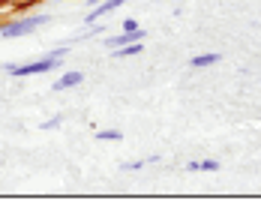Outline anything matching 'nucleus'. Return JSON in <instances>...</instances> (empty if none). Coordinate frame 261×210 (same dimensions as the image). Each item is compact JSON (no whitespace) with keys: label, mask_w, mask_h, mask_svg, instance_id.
I'll return each mask as SVG.
<instances>
[{"label":"nucleus","mask_w":261,"mask_h":210,"mask_svg":"<svg viewBox=\"0 0 261 210\" xmlns=\"http://www.w3.org/2000/svg\"><path fill=\"white\" fill-rule=\"evenodd\" d=\"M135 27H141L138 24V18H126V21L120 24V30H135Z\"/></svg>","instance_id":"nucleus-13"},{"label":"nucleus","mask_w":261,"mask_h":210,"mask_svg":"<svg viewBox=\"0 0 261 210\" xmlns=\"http://www.w3.org/2000/svg\"><path fill=\"white\" fill-rule=\"evenodd\" d=\"M123 3H126V0H102V3H96V6H93V9L87 12L84 24H87V27H93L96 21H99V18H105V15H108V12H114V9H120Z\"/></svg>","instance_id":"nucleus-3"},{"label":"nucleus","mask_w":261,"mask_h":210,"mask_svg":"<svg viewBox=\"0 0 261 210\" xmlns=\"http://www.w3.org/2000/svg\"><path fill=\"white\" fill-rule=\"evenodd\" d=\"M60 123H63V117H51V120H45V123H42V129H57Z\"/></svg>","instance_id":"nucleus-12"},{"label":"nucleus","mask_w":261,"mask_h":210,"mask_svg":"<svg viewBox=\"0 0 261 210\" xmlns=\"http://www.w3.org/2000/svg\"><path fill=\"white\" fill-rule=\"evenodd\" d=\"M69 48H72V42H63V45H57V48H51L48 54H51V57H63V54L69 51Z\"/></svg>","instance_id":"nucleus-11"},{"label":"nucleus","mask_w":261,"mask_h":210,"mask_svg":"<svg viewBox=\"0 0 261 210\" xmlns=\"http://www.w3.org/2000/svg\"><path fill=\"white\" fill-rule=\"evenodd\" d=\"M87 3H90V6H96V3H102V0H87Z\"/></svg>","instance_id":"nucleus-14"},{"label":"nucleus","mask_w":261,"mask_h":210,"mask_svg":"<svg viewBox=\"0 0 261 210\" xmlns=\"http://www.w3.org/2000/svg\"><path fill=\"white\" fill-rule=\"evenodd\" d=\"M60 63H63V57L45 54V57H39V60H33V63H6L3 69H6L12 78H30V75H42V72L60 69Z\"/></svg>","instance_id":"nucleus-1"},{"label":"nucleus","mask_w":261,"mask_h":210,"mask_svg":"<svg viewBox=\"0 0 261 210\" xmlns=\"http://www.w3.org/2000/svg\"><path fill=\"white\" fill-rule=\"evenodd\" d=\"M219 60H222L219 54L210 51V54H198V57H192V60H189V66H192V69H207V66H216Z\"/></svg>","instance_id":"nucleus-7"},{"label":"nucleus","mask_w":261,"mask_h":210,"mask_svg":"<svg viewBox=\"0 0 261 210\" xmlns=\"http://www.w3.org/2000/svg\"><path fill=\"white\" fill-rule=\"evenodd\" d=\"M141 39H144V27H135V30H120V36H108L105 45L120 48V45H129V42H141Z\"/></svg>","instance_id":"nucleus-4"},{"label":"nucleus","mask_w":261,"mask_h":210,"mask_svg":"<svg viewBox=\"0 0 261 210\" xmlns=\"http://www.w3.org/2000/svg\"><path fill=\"white\" fill-rule=\"evenodd\" d=\"M198 171H219V162L216 159H201L198 162Z\"/></svg>","instance_id":"nucleus-10"},{"label":"nucleus","mask_w":261,"mask_h":210,"mask_svg":"<svg viewBox=\"0 0 261 210\" xmlns=\"http://www.w3.org/2000/svg\"><path fill=\"white\" fill-rule=\"evenodd\" d=\"M96 141H120V132L117 129H99L96 132Z\"/></svg>","instance_id":"nucleus-9"},{"label":"nucleus","mask_w":261,"mask_h":210,"mask_svg":"<svg viewBox=\"0 0 261 210\" xmlns=\"http://www.w3.org/2000/svg\"><path fill=\"white\" fill-rule=\"evenodd\" d=\"M12 3H33V0H12Z\"/></svg>","instance_id":"nucleus-15"},{"label":"nucleus","mask_w":261,"mask_h":210,"mask_svg":"<svg viewBox=\"0 0 261 210\" xmlns=\"http://www.w3.org/2000/svg\"><path fill=\"white\" fill-rule=\"evenodd\" d=\"M81 81H84V72L81 69H69V72H63L60 78L51 84V90L54 93H60V90H69V87H79Z\"/></svg>","instance_id":"nucleus-5"},{"label":"nucleus","mask_w":261,"mask_h":210,"mask_svg":"<svg viewBox=\"0 0 261 210\" xmlns=\"http://www.w3.org/2000/svg\"><path fill=\"white\" fill-rule=\"evenodd\" d=\"M159 3H168V0H159Z\"/></svg>","instance_id":"nucleus-16"},{"label":"nucleus","mask_w":261,"mask_h":210,"mask_svg":"<svg viewBox=\"0 0 261 210\" xmlns=\"http://www.w3.org/2000/svg\"><path fill=\"white\" fill-rule=\"evenodd\" d=\"M144 51V39L141 42H129V45H120V48H111V57H135V54H141Z\"/></svg>","instance_id":"nucleus-6"},{"label":"nucleus","mask_w":261,"mask_h":210,"mask_svg":"<svg viewBox=\"0 0 261 210\" xmlns=\"http://www.w3.org/2000/svg\"><path fill=\"white\" fill-rule=\"evenodd\" d=\"M45 21H51V18H48V15H24V18H15V21H6V24H0V36H3V39L30 36V33H36L39 27L45 24Z\"/></svg>","instance_id":"nucleus-2"},{"label":"nucleus","mask_w":261,"mask_h":210,"mask_svg":"<svg viewBox=\"0 0 261 210\" xmlns=\"http://www.w3.org/2000/svg\"><path fill=\"white\" fill-rule=\"evenodd\" d=\"M156 159H159V156H147V159H138V162H123L120 168H123V171H141L147 162H156Z\"/></svg>","instance_id":"nucleus-8"}]
</instances>
